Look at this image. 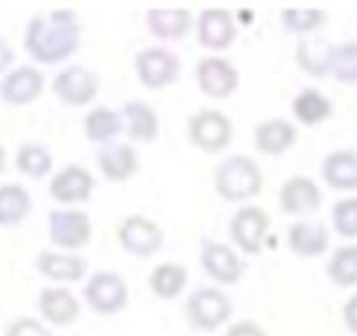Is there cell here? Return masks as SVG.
Segmentation results:
<instances>
[{
    "mask_svg": "<svg viewBox=\"0 0 357 336\" xmlns=\"http://www.w3.org/2000/svg\"><path fill=\"white\" fill-rule=\"evenodd\" d=\"M287 247L296 257H322L329 250V231L322 222L296 220L287 229Z\"/></svg>",
    "mask_w": 357,
    "mask_h": 336,
    "instance_id": "ffe728a7",
    "label": "cell"
},
{
    "mask_svg": "<svg viewBox=\"0 0 357 336\" xmlns=\"http://www.w3.org/2000/svg\"><path fill=\"white\" fill-rule=\"evenodd\" d=\"M332 224L341 238H357V197H346L336 201L332 208Z\"/></svg>",
    "mask_w": 357,
    "mask_h": 336,
    "instance_id": "836d02e7",
    "label": "cell"
},
{
    "mask_svg": "<svg viewBox=\"0 0 357 336\" xmlns=\"http://www.w3.org/2000/svg\"><path fill=\"white\" fill-rule=\"evenodd\" d=\"M332 47L334 43L320 38V36H308L299 38L294 49V61L299 66L301 72H306L308 77L322 79L329 77V61H332Z\"/></svg>",
    "mask_w": 357,
    "mask_h": 336,
    "instance_id": "d4e9b609",
    "label": "cell"
},
{
    "mask_svg": "<svg viewBox=\"0 0 357 336\" xmlns=\"http://www.w3.org/2000/svg\"><path fill=\"white\" fill-rule=\"evenodd\" d=\"M329 77L339 84H357V40H346L332 47Z\"/></svg>",
    "mask_w": 357,
    "mask_h": 336,
    "instance_id": "d6a6232c",
    "label": "cell"
},
{
    "mask_svg": "<svg viewBox=\"0 0 357 336\" xmlns=\"http://www.w3.org/2000/svg\"><path fill=\"white\" fill-rule=\"evenodd\" d=\"M15 164H17V171L22 173V176L31 178V180H43L47 173H52L54 157L45 145L24 143V145H19Z\"/></svg>",
    "mask_w": 357,
    "mask_h": 336,
    "instance_id": "4dcf8cb0",
    "label": "cell"
},
{
    "mask_svg": "<svg viewBox=\"0 0 357 336\" xmlns=\"http://www.w3.org/2000/svg\"><path fill=\"white\" fill-rule=\"evenodd\" d=\"M38 311L45 322H50L54 327H70L79 320L82 304L68 287L50 285L43 287L38 294Z\"/></svg>",
    "mask_w": 357,
    "mask_h": 336,
    "instance_id": "e0dca14e",
    "label": "cell"
},
{
    "mask_svg": "<svg viewBox=\"0 0 357 336\" xmlns=\"http://www.w3.org/2000/svg\"><path fill=\"white\" fill-rule=\"evenodd\" d=\"M201 266L218 285H236L245 273V261L238 250L220 240L201 243Z\"/></svg>",
    "mask_w": 357,
    "mask_h": 336,
    "instance_id": "7c38bea8",
    "label": "cell"
},
{
    "mask_svg": "<svg viewBox=\"0 0 357 336\" xmlns=\"http://www.w3.org/2000/svg\"><path fill=\"white\" fill-rule=\"evenodd\" d=\"M93 190H96V178L84 166L77 164H70L61 168V171H56L50 180L52 199L61 206L84 204V201L91 199Z\"/></svg>",
    "mask_w": 357,
    "mask_h": 336,
    "instance_id": "4fadbf2b",
    "label": "cell"
},
{
    "mask_svg": "<svg viewBox=\"0 0 357 336\" xmlns=\"http://www.w3.org/2000/svg\"><path fill=\"white\" fill-rule=\"evenodd\" d=\"M124 131L122 112L107 105H96L84 115V136L98 147L114 143V138Z\"/></svg>",
    "mask_w": 357,
    "mask_h": 336,
    "instance_id": "484cf974",
    "label": "cell"
},
{
    "mask_svg": "<svg viewBox=\"0 0 357 336\" xmlns=\"http://www.w3.org/2000/svg\"><path fill=\"white\" fill-rule=\"evenodd\" d=\"M268 213L259 206H241L238 211L231 215L229 222V236L231 243L236 245V250H241L243 254H259L264 250V240L268 234Z\"/></svg>",
    "mask_w": 357,
    "mask_h": 336,
    "instance_id": "52a82bcc",
    "label": "cell"
},
{
    "mask_svg": "<svg viewBox=\"0 0 357 336\" xmlns=\"http://www.w3.org/2000/svg\"><path fill=\"white\" fill-rule=\"evenodd\" d=\"M117 240L129 254L152 257L164 245V229L147 215H129L117 227Z\"/></svg>",
    "mask_w": 357,
    "mask_h": 336,
    "instance_id": "30bf717a",
    "label": "cell"
},
{
    "mask_svg": "<svg viewBox=\"0 0 357 336\" xmlns=\"http://www.w3.org/2000/svg\"><path fill=\"white\" fill-rule=\"evenodd\" d=\"M5 336H54L52 329L40 322L38 318H29V315H22V318H15L5 329Z\"/></svg>",
    "mask_w": 357,
    "mask_h": 336,
    "instance_id": "e575fe53",
    "label": "cell"
},
{
    "mask_svg": "<svg viewBox=\"0 0 357 336\" xmlns=\"http://www.w3.org/2000/svg\"><path fill=\"white\" fill-rule=\"evenodd\" d=\"M82 45V26L75 12L52 10L26 24L24 47L36 63L56 66L70 59Z\"/></svg>",
    "mask_w": 357,
    "mask_h": 336,
    "instance_id": "6da1fadb",
    "label": "cell"
},
{
    "mask_svg": "<svg viewBox=\"0 0 357 336\" xmlns=\"http://www.w3.org/2000/svg\"><path fill=\"white\" fill-rule=\"evenodd\" d=\"M292 115L299 124L304 126H318L327 122L334 115V103L332 98H327L320 89H301L292 100Z\"/></svg>",
    "mask_w": 357,
    "mask_h": 336,
    "instance_id": "4316f807",
    "label": "cell"
},
{
    "mask_svg": "<svg viewBox=\"0 0 357 336\" xmlns=\"http://www.w3.org/2000/svg\"><path fill=\"white\" fill-rule=\"evenodd\" d=\"M320 176L334 192H357V150H334L322 159Z\"/></svg>",
    "mask_w": 357,
    "mask_h": 336,
    "instance_id": "7402d4cb",
    "label": "cell"
},
{
    "mask_svg": "<svg viewBox=\"0 0 357 336\" xmlns=\"http://www.w3.org/2000/svg\"><path fill=\"white\" fill-rule=\"evenodd\" d=\"M36 268L40 275L54 280L56 285L79 283L86 275V259L79 257L77 252L43 250L36 257Z\"/></svg>",
    "mask_w": 357,
    "mask_h": 336,
    "instance_id": "d6986e66",
    "label": "cell"
},
{
    "mask_svg": "<svg viewBox=\"0 0 357 336\" xmlns=\"http://www.w3.org/2000/svg\"><path fill=\"white\" fill-rule=\"evenodd\" d=\"M33 201L19 183L0 185V227H19L31 215Z\"/></svg>",
    "mask_w": 357,
    "mask_h": 336,
    "instance_id": "f1b7e54d",
    "label": "cell"
},
{
    "mask_svg": "<svg viewBox=\"0 0 357 336\" xmlns=\"http://www.w3.org/2000/svg\"><path fill=\"white\" fill-rule=\"evenodd\" d=\"M187 322L199 332H215L234 315V304L218 287H199L185 304Z\"/></svg>",
    "mask_w": 357,
    "mask_h": 336,
    "instance_id": "3957f363",
    "label": "cell"
},
{
    "mask_svg": "<svg viewBox=\"0 0 357 336\" xmlns=\"http://www.w3.org/2000/svg\"><path fill=\"white\" fill-rule=\"evenodd\" d=\"M93 159H96L100 176L110 183H126L140 171V157L129 143H110L98 147Z\"/></svg>",
    "mask_w": 357,
    "mask_h": 336,
    "instance_id": "ac0fdd59",
    "label": "cell"
},
{
    "mask_svg": "<svg viewBox=\"0 0 357 336\" xmlns=\"http://www.w3.org/2000/svg\"><path fill=\"white\" fill-rule=\"evenodd\" d=\"M52 89L63 105H89L100 91V77L86 66H68L54 75Z\"/></svg>",
    "mask_w": 357,
    "mask_h": 336,
    "instance_id": "9c48e42d",
    "label": "cell"
},
{
    "mask_svg": "<svg viewBox=\"0 0 357 336\" xmlns=\"http://www.w3.org/2000/svg\"><path fill=\"white\" fill-rule=\"evenodd\" d=\"M84 301L93 313L114 315L129 304V287L124 278L114 271H96L84 285Z\"/></svg>",
    "mask_w": 357,
    "mask_h": 336,
    "instance_id": "ba28073f",
    "label": "cell"
},
{
    "mask_svg": "<svg viewBox=\"0 0 357 336\" xmlns=\"http://www.w3.org/2000/svg\"><path fill=\"white\" fill-rule=\"evenodd\" d=\"M280 211L294 217H308L318 213L322 206V190L313 178L308 176H292L280 187L278 194Z\"/></svg>",
    "mask_w": 357,
    "mask_h": 336,
    "instance_id": "9a60e30c",
    "label": "cell"
},
{
    "mask_svg": "<svg viewBox=\"0 0 357 336\" xmlns=\"http://www.w3.org/2000/svg\"><path fill=\"white\" fill-rule=\"evenodd\" d=\"M187 280H190V273L183 264H175V261H164V264H157L150 271V278H147V285L154 297L171 301L175 297L185 292Z\"/></svg>",
    "mask_w": 357,
    "mask_h": 336,
    "instance_id": "83f0119b",
    "label": "cell"
},
{
    "mask_svg": "<svg viewBox=\"0 0 357 336\" xmlns=\"http://www.w3.org/2000/svg\"><path fill=\"white\" fill-rule=\"evenodd\" d=\"M140 84L147 89H166L180 77V59L168 47H145L133 59Z\"/></svg>",
    "mask_w": 357,
    "mask_h": 336,
    "instance_id": "8992f818",
    "label": "cell"
},
{
    "mask_svg": "<svg viewBox=\"0 0 357 336\" xmlns=\"http://www.w3.org/2000/svg\"><path fill=\"white\" fill-rule=\"evenodd\" d=\"M280 24L292 36L308 38L327 24V12L318 8H289L280 12Z\"/></svg>",
    "mask_w": 357,
    "mask_h": 336,
    "instance_id": "1f68e13d",
    "label": "cell"
},
{
    "mask_svg": "<svg viewBox=\"0 0 357 336\" xmlns=\"http://www.w3.org/2000/svg\"><path fill=\"white\" fill-rule=\"evenodd\" d=\"M225 336H268V334L264 332V327L257 325V322L238 320V322H231V325H229Z\"/></svg>",
    "mask_w": 357,
    "mask_h": 336,
    "instance_id": "d590c367",
    "label": "cell"
},
{
    "mask_svg": "<svg viewBox=\"0 0 357 336\" xmlns=\"http://www.w3.org/2000/svg\"><path fill=\"white\" fill-rule=\"evenodd\" d=\"M213 187L220 199L229 204H243L255 199L264 187V176L255 159L248 154H229L213 173Z\"/></svg>",
    "mask_w": 357,
    "mask_h": 336,
    "instance_id": "7a4b0ae2",
    "label": "cell"
},
{
    "mask_svg": "<svg viewBox=\"0 0 357 336\" xmlns=\"http://www.w3.org/2000/svg\"><path fill=\"white\" fill-rule=\"evenodd\" d=\"M187 138L194 147H199L206 154H218L227 150L234 140V124L222 110H204L194 112L187 119Z\"/></svg>",
    "mask_w": 357,
    "mask_h": 336,
    "instance_id": "277c9868",
    "label": "cell"
},
{
    "mask_svg": "<svg viewBox=\"0 0 357 336\" xmlns=\"http://www.w3.org/2000/svg\"><path fill=\"white\" fill-rule=\"evenodd\" d=\"M47 234L56 250L77 252L91 240V217L79 208H54L47 222Z\"/></svg>",
    "mask_w": 357,
    "mask_h": 336,
    "instance_id": "5b68a950",
    "label": "cell"
},
{
    "mask_svg": "<svg viewBox=\"0 0 357 336\" xmlns=\"http://www.w3.org/2000/svg\"><path fill=\"white\" fill-rule=\"evenodd\" d=\"M147 31L166 43H180L194 29V17L185 8H152L147 12Z\"/></svg>",
    "mask_w": 357,
    "mask_h": 336,
    "instance_id": "44dd1931",
    "label": "cell"
},
{
    "mask_svg": "<svg viewBox=\"0 0 357 336\" xmlns=\"http://www.w3.org/2000/svg\"><path fill=\"white\" fill-rule=\"evenodd\" d=\"M327 275L336 287H357V243L336 247L327 261Z\"/></svg>",
    "mask_w": 357,
    "mask_h": 336,
    "instance_id": "f546056e",
    "label": "cell"
},
{
    "mask_svg": "<svg viewBox=\"0 0 357 336\" xmlns=\"http://www.w3.org/2000/svg\"><path fill=\"white\" fill-rule=\"evenodd\" d=\"M341 315H343V325H346L348 332L357 336V292H353L346 299V304L341 308Z\"/></svg>",
    "mask_w": 357,
    "mask_h": 336,
    "instance_id": "8d00e7d4",
    "label": "cell"
},
{
    "mask_svg": "<svg viewBox=\"0 0 357 336\" xmlns=\"http://www.w3.org/2000/svg\"><path fill=\"white\" fill-rule=\"evenodd\" d=\"M197 38L199 45L211 52L229 49L236 38H238V29H236V19L225 8H208L197 17Z\"/></svg>",
    "mask_w": 357,
    "mask_h": 336,
    "instance_id": "5bb4252c",
    "label": "cell"
},
{
    "mask_svg": "<svg viewBox=\"0 0 357 336\" xmlns=\"http://www.w3.org/2000/svg\"><path fill=\"white\" fill-rule=\"evenodd\" d=\"M45 91V75L36 66H17L0 79V98L8 105L22 107L40 98Z\"/></svg>",
    "mask_w": 357,
    "mask_h": 336,
    "instance_id": "2e32d148",
    "label": "cell"
},
{
    "mask_svg": "<svg viewBox=\"0 0 357 336\" xmlns=\"http://www.w3.org/2000/svg\"><path fill=\"white\" fill-rule=\"evenodd\" d=\"M197 84L204 96L225 100L241 86L238 68L222 56H204L197 63Z\"/></svg>",
    "mask_w": 357,
    "mask_h": 336,
    "instance_id": "8fae6325",
    "label": "cell"
},
{
    "mask_svg": "<svg viewBox=\"0 0 357 336\" xmlns=\"http://www.w3.org/2000/svg\"><path fill=\"white\" fill-rule=\"evenodd\" d=\"M5 166H8V154H5V147L0 145V173L5 171Z\"/></svg>",
    "mask_w": 357,
    "mask_h": 336,
    "instance_id": "f35d334b",
    "label": "cell"
},
{
    "mask_svg": "<svg viewBox=\"0 0 357 336\" xmlns=\"http://www.w3.org/2000/svg\"><path fill=\"white\" fill-rule=\"evenodd\" d=\"M12 61H15V49H12V45L8 43V40L0 38V75L8 72Z\"/></svg>",
    "mask_w": 357,
    "mask_h": 336,
    "instance_id": "74e56055",
    "label": "cell"
},
{
    "mask_svg": "<svg viewBox=\"0 0 357 336\" xmlns=\"http://www.w3.org/2000/svg\"><path fill=\"white\" fill-rule=\"evenodd\" d=\"M255 147L266 157H280L296 143V126L285 117H271L255 126Z\"/></svg>",
    "mask_w": 357,
    "mask_h": 336,
    "instance_id": "603a6c76",
    "label": "cell"
},
{
    "mask_svg": "<svg viewBox=\"0 0 357 336\" xmlns=\"http://www.w3.org/2000/svg\"><path fill=\"white\" fill-rule=\"evenodd\" d=\"M122 119H124V131L126 136L136 143H154L159 138V115L157 110L145 103V100H126L122 110Z\"/></svg>",
    "mask_w": 357,
    "mask_h": 336,
    "instance_id": "cb8c5ba5",
    "label": "cell"
}]
</instances>
